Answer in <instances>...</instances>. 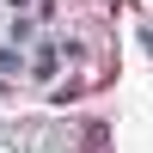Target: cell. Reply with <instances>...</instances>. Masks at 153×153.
<instances>
[{
	"instance_id": "obj_1",
	"label": "cell",
	"mask_w": 153,
	"mask_h": 153,
	"mask_svg": "<svg viewBox=\"0 0 153 153\" xmlns=\"http://www.w3.org/2000/svg\"><path fill=\"white\" fill-rule=\"evenodd\" d=\"M31 74H37V80H49V74H55V49H43V55L31 61Z\"/></svg>"
},
{
	"instance_id": "obj_2",
	"label": "cell",
	"mask_w": 153,
	"mask_h": 153,
	"mask_svg": "<svg viewBox=\"0 0 153 153\" xmlns=\"http://www.w3.org/2000/svg\"><path fill=\"white\" fill-rule=\"evenodd\" d=\"M0 74H19V49H0Z\"/></svg>"
}]
</instances>
